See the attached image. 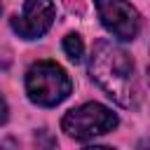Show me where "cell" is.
<instances>
[{
	"label": "cell",
	"mask_w": 150,
	"mask_h": 150,
	"mask_svg": "<svg viewBox=\"0 0 150 150\" xmlns=\"http://www.w3.org/2000/svg\"><path fill=\"white\" fill-rule=\"evenodd\" d=\"M148 82H150V66H148Z\"/></svg>",
	"instance_id": "cell-8"
},
{
	"label": "cell",
	"mask_w": 150,
	"mask_h": 150,
	"mask_svg": "<svg viewBox=\"0 0 150 150\" xmlns=\"http://www.w3.org/2000/svg\"><path fill=\"white\" fill-rule=\"evenodd\" d=\"M0 12H2V5H0Z\"/></svg>",
	"instance_id": "cell-9"
},
{
	"label": "cell",
	"mask_w": 150,
	"mask_h": 150,
	"mask_svg": "<svg viewBox=\"0 0 150 150\" xmlns=\"http://www.w3.org/2000/svg\"><path fill=\"white\" fill-rule=\"evenodd\" d=\"M73 91L68 73L54 61H38L26 73V94L35 105L54 108L63 103Z\"/></svg>",
	"instance_id": "cell-2"
},
{
	"label": "cell",
	"mask_w": 150,
	"mask_h": 150,
	"mask_svg": "<svg viewBox=\"0 0 150 150\" xmlns=\"http://www.w3.org/2000/svg\"><path fill=\"white\" fill-rule=\"evenodd\" d=\"M96 12L103 28L117 40H134L141 30V16L127 0H96Z\"/></svg>",
	"instance_id": "cell-4"
},
{
	"label": "cell",
	"mask_w": 150,
	"mask_h": 150,
	"mask_svg": "<svg viewBox=\"0 0 150 150\" xmlns=\"http://www.w3.org/2000/svg\"><path fill=\"white\" fill-rule=\"evenodd\" d=\"M89 75L115 103L124 108L134 103V59L112 40H98L94 45L89 59Z\"/></svg>",
	"instance_id": "cell-1"
},
{
	"label": "cell",
	"mask_w": 150,
	"mask_h": 150,
	"mask_svg": "<svg viewBox=\"0 0 150 150\" xmlns=\"http://www.w3.org/2000/svg\"><path fill=\"white\" fill-rule=\"evenodd\" d=\"M63 52H66V56L70 59V61H82V54H84V42H82V38L77 35V33H68L66 38H63Z\"/></svg>",
	"instance_id": "cell-6"
},
{
	"label": "cell",
	"mask_w": 150,
	"mask_h": 150,
	"mask_svg": "<svg viewBox=\"0 0 150 150\" xmlns=\"http://www.w3.org/2000/svg\"><path fill=\"white\" fill-rule=\"evenodd\" d=\"M7 117H9V108H7L5 96L0 94V124H5V122H7Z\"/></svg>",
	"instance_id": "cell-7"
},
{
	"label": "cell",
	"mask_w": 150,
	"mask_h": 150,
	"mask_svg": "<svg viewBox=\"0 0 150 150\" xmlns=\"http://www.w3.org/2000/svg\"><path fill=\"white\" fill-rule=\"evenodd\" d=\"M54 0H23L21 14L12 16V30L23 40H38L42 38L52 23H54Z\"/></svg>",
	"instance_id": "cell-5"
},
{
	"label": "cell",
	"mask_w": 150,
	"mask_h": 150,
	"mask_svg": "<svg viewBox=\"0 0 150 150\" xmlns=\"http://www.w3.org/2000/svg\"><path fill=\"white\" fill-rule=\"evenodd\" d=\"M117 124H120L117 115L108 105L96 103V101L68 110L61 120V129L75 141H89V138L103 136L112 131Z\"/></svg>",
	"instance_id": "cell-3"
}]
</instances>
